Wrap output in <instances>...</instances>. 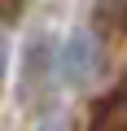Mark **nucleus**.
Segmentation results:
<instances>
[{"label": "nucleus", "mask_w": 127, "mask_h": 131, "mask_svg": "<svg viewBox=\"0 0 127 131\" xmlns=\"http://www.w3.org/2000/svg\"><path fill=\"white\" fill-rule=\"evenodd\" d=\"M96 66H101V44L92 35H70V44L61 48V74H66L70 83H83L96 74Z\"/></svg>", "instance_id": "obj_1"}, {"label": "nucleus", "mask_w": 127, "mask_h": 131, "mask_svg": "<svg viewBox=\"0 0 127 131\" xmlns=\"http://www.w3.org/2000/svg\"><path fill=\"white\" fill-rule=\"evenodd\" d=\"M92 131H127V88H118V92L96 109Z\"/></svg>", "instance_id": "obj_2"}, {"label": "nucleus", "mask_w": 127, "mask_h": 131, "mask_svg": "<svg viewBox=\"0 0 127 131\" xmlns=\"http://www.w3.org/2000/svg\"><path fill=\"white\" fill-rule=\"evenodd\" d=\"M105 5V13H118V9H127V0H101Z\"/></svg>", "instance_id": "obj_3"}, {"label": "nucleus", "mask_w": 127, "mask_h": 131, "mask_svg": "<svg viewBox=\"0 0 127 131\" xmlns=\"http://www.w3.org/2000/svg\"><path fill=\"white\" fill-rule=\"evenodd\" d=\"M5 61H9V48H5V39H0V79H5Z\"/></svg>", "instance_id": "obj_4"}, {"label": "nucleus", "mask_w": 127, "mask_h": 131, "mask_svg": "<svg viewBox=\"0 0 127 131\" xmlns=\"http://www.w3.org/2000/svg\"><path fill=\"white\" fill-rule=\"evenodd\" d=\"M44 131H61V122H53V118H48V122H44Z\"/></svg>", "instance_id": "obj_5"}]
</instances>
